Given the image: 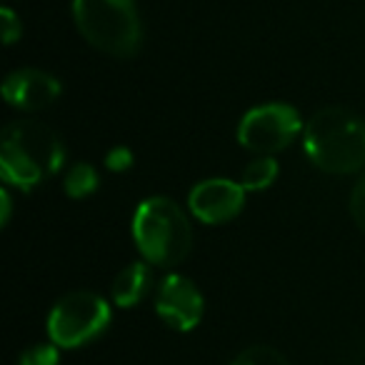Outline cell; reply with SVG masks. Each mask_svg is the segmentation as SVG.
Returning a JSON list of instances; mask_svg holds the SVG:
<instances>
[{"label":"cell","instance_id":"6da1fadb","mask_svg":"<svg viewBox=\"0 0 365 365\" xmlns=\"http://www.w3.org/2000/svg\"><path fill=\"white\" fill-rule=\"evenodd\" d=\"M66 153L63 143L38 120H18L0 138V175L21 190L36 188L61 170Z\"/></svg>","mask_w":365,"mask_h":365},{"label":"cell","instance_id":"7a4b0ae2","mask_svg":"<svg viewBox=\"0 0 365 365\" xmlns=\"http://www.w3.org/2000/svg\"><path fill=\"white\" fill-rule=\"evenodd\" d=\"M303 145L320 170L358 173L365 168V120L345 108H323L303 128Z\"/></svg>","mask_w":365,"mask_h":365},{"label":"cell","instance_id":"3957f363","mask_svg":"<svg viewBox=\"0 0 365 365\" xmlns=\"http://www.w3.org/2000/svg\"><path fill=\"white\" fill-rule=\"evenodd\" d=\"M73 21L93 48L113 58H130L140 48L135 0H73Z\"/></svg>","mask_w":365,"mask_h":365},{"label":"cell","instance_id":"277c9868","mask_svg":"<svg viewBox=\"0 0 365 365\" xmlns=\"http://www.w3.org/2000/svg\"><path fill=\"white\" fill-rule=\"evenodd\" d=\"M133 238L143 258L153 265H175L190 253L193 230L170 198H148L133 218Z\"/></svg>","mask_w":365,"mask_h":365},{"label":"cell","instance_id":"5b68a950","mask_svg":"<svg viewBox=\"0 0 365 365\" xmlns=\"http://www.w3.org/2000/svg\"><path fill=\"white\" fill-rule=\"evenodd\" d=\"M110 323V305L106 298L78 290L56 303L48 315V335L58 348H81L96 340Z\"/></svg>","mask_w":365,"mask_h":365},{"label":"cell","instance_id":"8992f818","mask_svg":"<svg viewBox=\"0 0 365 365\" xmlns=\"http://www.w3.org/2000/svg\"><path fill=\"white\" fill-rule=\"evenodd\" d=\"M298 110L288 103H265L243 115L238 125V140L243 148L258 155H273V153L288 148L300 135Z\"/></svg>","mask_w":365,"mask_h":365},{"label":"cell","instance_id":"52a82bcc","mask_svg":"<svg viewBox=\"0 0 365 365\" xmlns=\"http://www.w3.org/2000/svg\"><path fill=\"white\" fill-rule=\"evenodd\" d=\"M203 295L185 275H165L158 285L155 310L170 328L193 330L203 318Z\"/></svg>","mask_w":365,"mask_h":365},{"label":"cell","instance_id":"ba28073f","mask_svg":"<svg viewBox=\"0 0 365 365\" xmlns=\"http://www.w3.org/2000/svg\"><path fill=\"white\" fill-rule=\"evenodd\" d=\"M190 213L203 223H225L233 220L245 205V185L228 178H210L198 182L188 195Z\"/></svg>","mask_w":365,"mask_h":365},{"label":"cell","instance_id":"9c48e42d","mask_svg":"<svg viewBox=\"0 0 365 365\" xmlns=\"http://www.w3.org/2000/svg\"><path fill=\"white\" fill-rule=\"evenodd\" d=\"M63 86L56 76L36 68H23L6 78L3 83V98L13 108L21 110H43L61 98Z\"/></svg>","mask_w":365,"mask_h":365},{"label":"cell","instance_id":"30bf717a","mask_svg":"<svg viewBox=\"0 0 365 365\" xmlns=\"http://www.w3.org/2000/svg\"><path fill=\"white\" fill-rule=\"evenodd\" d=\"M148 285H150V270H148V265L145 263L128 265L113 280V303L118 308H133L145 295Z\"/></svg>","mask_w":365,"mask_h":365},{"label":"cell","instance_id":"8fae6325","mask_svg":"<svg viewBox=\"0 0 365 365\" xmlns=\"http://www.w3.org/2000/svg\"><path fill=\"white\" fill-rule=\"evenodd\" d=\"M101 175L91 163H78L71 170L66 173V180H63V188L71 198H88L91 193H96Z\"/></svg>","mask_w":365,"mask_h":365},{"label":"cell","instance_id":"7c38bea8","mask_svg":"<svg viewBox=\"0 0 365 365\" xmlns=\"http://www.w3.org/2000/svg\"><path fill=\"white\" fill-rule=\"evenodd\" d=\"M278 178V163L273 155H260L253 163H248L243 173V185L245 190H265L268 185H273V180Z\"/></svg>","mask_w":365,"mask_h":365},{"label":"cell","instance_id":"4fadbf2b","mask_svg":"<svg viewBox=\"0 0 365 365\" xmlns=\"http://www.w3.org/2000/svg\"><path fill=\"white\" fill-rule=\"evenodd\" d=\"M233 365H288V360H285L275 348H268V345H253V348L243 350V353L233 360Z\"/></svg>","mask_w":365,"mask_h":365},{"label":"cell","instance_id":"5bb4252c","mask_svg":"<svg viewBox=\"0 0 365 365\" xmlns=\"http://www.w3.org/2000/svg\"><path fill=\"white\" fill-rule=\"evenodd\" d=\"M61 363V353L58 345H33L18 358V365H58Z\"/></svg>","mask_w":365,"mask_h":365},{"label":"cell","instance_id":"9a60e30c","mask_svg":"<svg viewBox=\"0 0 365 365\" xmlns=\"http://www.w3.org/2000/svg\"><path fill=\"white\" fill-rule=\"evenodd\" d=\"M0 23H3V41H6V46H11V43H16L18 38H21V33H23L21 18H18L11 8H3V11H0Z\"/></svg>","mask_w":365,"mask_h":365},{"label":"cell","instance_id":"2e32d148","mask_svg":"<svg viewBox=\"0 0 365 365\" xmlns=\"http://www.w3.org/2000/svg\"><path fill=\"white\" fill-rule=\"evenodd\" d=\"M130 165H133V153H130V148L118 145V148H113V150H108V155H106V168H108V170L123 173V170H128Z\"/></svg>","mask_w":365,"mask_h":365},{"label":"cell","instance_id":"e0dca14e","mask_svg":"<svg viewBox=\"0 0 365 365\" xmlns=\"http://www.w3.org/2000/svg\"><path fill=\"white\" fill-rule=\"evenodd\" d=\"M350 213H353L355 223L365 230V173L353 188V195H350Z\"/></svg>","mask_w":365,"mask_h":365},{"label":"cell","instance_id":"ac0fdd59","mask_svg":"<svg viewBox=\"0 0 365 365\" xmlns=\"http://www.w3.org/2000/svg\"><path fill=\"white\" fill-rule=\"evenodd\" d=\"M11 195H8V190H0V223L8 225V220H11Z\"/></svg>","mask_w":365,"mask_h":365}]
</instances>
